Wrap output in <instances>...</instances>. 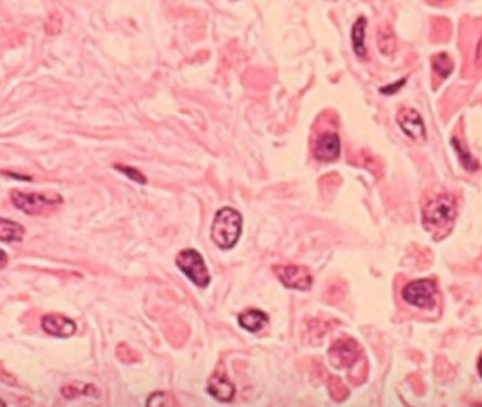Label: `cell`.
Here are the masks:
<instances>
[{
    "label": "cell",
    "instance_id": "cell-1",
    "mask_svg": "<svg viewBox=\"0 0 482 407\" xmlns=\"http://www.w3.org/2000/svg\"><path fill=\"white\" fill-rule=\"evenodd\" d=\"M457 218V202L449 194H438L428 199L423 208V226L434 236L441 239L449 233Z\"/></svg>",
    "mask_w": 482,
    "mask_h": 407
},
{
    "label": "cell",
    "instance_id": "cell-2",
    "mask_svg": "<svg viewBox=\"0 0 482 407\" xmlns=\"http://www.w3.org/2000/svg\"><path fill=\"white\" fill-rule=\"evenodd\" d=\"M242 232V216L233 208H221L213 218L211 237L219 249H232Z\"/></svg>",
    "mask_w": 482,
    "mask_h": 407
},
{
    "label": "cell",
    "instance_id": "cell-3",
    "mask_svg": "<svg viewBox=\"0 0 482 407\" xmlns=\"http://www.w3.org/2000/svg\"><path fill=\"white\" fill-rule=\"evenodd\" d=\"M10 198L20 211L35 216L48 215L62 204V196L57 192H24L13 189Z\"/></svg>",
    "mask_w": 482,
    "mask_h": 407
},
{
    "label": "cell",
    "instance_id": "cell-4",
    "mask_svg": "<svg viewBox=\"0 0 482 407\" xmlns=\"http://www.w3.org/2000/svg\"><path fill=\"white\" fill-rule=\"evenodd\" d=\"M177 267L196 285L206 287L211 281L209 270L204 261L201 253L195 249H184L175 257Z\"/></svg>",
    "mask_w": 482,
    "mask_h": 407
},
{
    "label": "cell",
    "instance_id": "cell-5",
    "mask_svg": "<svg viewBox=\"0 0 482 407\" xmlns=\"http://www.w3.org/2000/svg\"><path fill=\"white\" fill-rule=\"evenodd\" d=\"M437 285L430 278H418L407 283L401 290L403 300L421 309H431L437 302Z\"/></svg>",
    "mask_w": 482,
    "mask_h": 407
},
{
    "label": "cell",
    "instance_id": "cell-6",
    "mask_svg": "<svg viewBox=\"0 0 482 407\" xmlns=\"http://www.w3.org/2000/svg\"><path fill=\"white\" fill-rule=\"evenodd\" d=\"M271 270L287 288L305 291L312 285V273L302 264H274Z\"/></svg>",
    "mask_w": 482,
    "mask_h": 407
},
{
    "label": "cell",
    "instance_id": "cell-7",
    "mask_svg": "<svg viewBox=\"0 0 482 407\" xmlns=\"http://www.w3.org/2000/svg\"><path fill=\"white\" fill-rule=\"evenodd\" d=\"M206 391L218 401L228 403L233 399L236 393V387L228 376L226 366L219 362L218 366L213 369L212 374L208 377L206 382Z\"/></svg>",
    "mask_w": 482,
    "mask_h": 407
},
{
    "label": "cell",
    "instance_id": "cell-8",
    "mask_svg": "<svg viewBox=\"0 0 482 407\" xmlns=\"http://www.w3.org/2000/svg\"><path fill=\"white\" fill-rule=\"evenodd\" d=\"M396 122L401 131L414 143L425 140V126L420 113L413 107H403L396 114Z\"/></svg>",
    "mask_w": 482,
    "mask_h": 407
},
{
    "label": "cell",
    "instance_id": "cell-9",
    "mask_svg": "<svg viewBox=\"0 0 482 407\" xmlns=\"http://www.w3.org/2000/svg\"><path fill=\"white\" fill-rule=\"evenodd\" d=\"M359 353H360L359 345L351 338L336 339L328 350L331 363L336 367H348L353 365L358 360Z\"/></svg>",
    "mask_w": 482,
    "mask_h": 407
},
{
    "label": "cell",
    "instance_id": "cell-10",
    "mask_svg": "<svg viewBox=\"0 0 482 407\" xmlns=\"http://www.w3.org/2000/svg\"><path fill=\"white\" fill-rule=\"evenodd\" d=\"M41 328L51 336L69 338L76 332V324L74 319L64 314L49 312L41 318Z\"/></svg>",
    "mask_w": 482,
    "mask_h": 407
},
{
    "label": "cell",
    "instance_id": "cell-11",
    "mask_svg": "<svg viewBox=\"0 0 482 407\" xmlns=\"http://www.w3.org/2000/svg\"><path fill=\"white\" fill-rule=\"evenodd\" d=\"M312 154L319 161H335L341 154V140L335 131H324L317 136Z\"/></svg>",
    "mask_w": 482,
    "mask_h": 407
},
{
    "label": "cell",
    "instance_id": "cell-12",
    "mask_svg": "<svg viewBox=\"0 0 482 407\" xmlns=\"http://www.w3.org/2000/svg\"><path fill=\"white\" fill-rule=\"evenodd\" d=\"M239 325L249 332H260L269 324V315L257 308H247L237 315Z\"/></svg>",
    "mask_w": 482,
    "mask_h": 407
},
{
    "label": "cell",
    "instance_id": "cell-13",
    "mask_svg": "<svg viewBox=\"0 0 482 407\" xmlns=\"http://www.w3.org/2000/svg\"><path fill=\"white\" fill-rule=\"evenodd\" d=\"M61 394L72 400L79 396H86V397H99V389L92 384V383H82V382H74V383H66L61 387Z\"/></svg>",
    "mask_w": 482,
    "mask_h": 407
},
{
    "label": "cell",
    "instance_id": "cell-14",
    "mask_svg": "<svg viewBox=\"0 0 482 407\" xmlns=\"http://www.w3.org/2000/svg\"><path fill=\"white\" fill-rule=\"evenodd\" d=\"M365 31H366V18L363 16H360L352 25L351 40H352L353 52L362 59L366 58V55H368L366 45H365Z\"/></svg>",
    "mask_w": 482,
    "mask_h": 407
},
{
    "label": "cell",
    "instance_id": "cell-15",
    "mask_svg": "<svg viewBox=\"0 0 482 407\" xmlns=\"http://www.w3.org/2000/svg\"><path fill=\"white\" fill-rule=\"evenodd\" d=\"M163 331L168 343H171L174 348L182 346L189 335L188 326L182 322H171L168 326H164Z\"/></svg>",
    "mask_w": 482,
    "mask_h": 407
},
{
    "label": "cell",
    "instance_id": "cell-16",
    "mask_svg": "<svg viewBox=\"0 0 482 407\" xmlns=\"http://www.w3.org/2000/svg\"><path fill=\"white\" fill-rule=\"evenodd\" d=\"M24 228L14 222L1 218L0 219V237L3 242H20L24 236Z\"/></svg>",
    "mask_w": 482,
    "mask_h": 407
},
{
    "label": "cell",
    "instance_id": "cell-17",
    "mask_svg": "<svg viewBox=\"0 0 482 407\" xmlns=\"http://www.w3.org/2000/svg\"><path fill=\"white\" fill-rule=\"evenodd\" d=\"M433 72L438 79H445L454 69V62L451 57L445 52H438L431 58Z\"/></svg>",
    "mask_w": 482,
    "mask_h": 407
},
{
    "label": "cell",
    "instance_id": "cell-18",
    "mask_svg": "<svg viewBox=\"0 0 482 407\" xmlns=\"http://www.w3.org/2000/svg\"><path fill=\"white\" fill-rule=\"evenodd\" d=\"M451 143H452V147H454L455 153L458 154V158H459L461 164H462L468 171H475V170H478L479 164H478V161L474 158V155L469 153V150L466 148L465 143H464L461 138H458L457 136L452 137Z\"/></svg>",
    "mask_w": 482,
    "mask_h": 407
},
{
    "label": "cell",
    "instance_id": "cell-19",
    "mask_svg": "<svg viewBox=\"0 0 482 407\" xmlns=\"http://www.w3.org/2000/svg\"><path fill=\"white\" fill-rule=\"evenodd\" d=\"M114 353H116V358L122 362V363H126V365H133V363H139L141 362V353L134 349L133 346H130L127 342H119L116 345V349H114Z\"/></svg>",
    "mask_w": 482,
    "mask_h": 407
},
{
    "label": "cell",
    "instance_id": "cell-20",
    "mask_svg": "<svg viewBox=\"0 0 482 407\" xmlns=\"http://www.w3.org/2000/svg\"><path fill=\"white\" fill-rule=\"evenodd\" d=\"M146 407H178V401L172 393L160 390L148 396Z\"/></svg>",
    "mask_w": 482,
    "mask_h": 407
},
{
    "label": "cell",
    "instance_id": "cell-21",
    "mask_svg": "<svg viewBox=\"0 0 482 407\" xmlns=\"http://www.w3.org/2000/svg\"><path fill=\"white\" fill-rule=\"evenodd\" d=\"M377 48L386 55L393 54V51L396 48L394 35L387 25L377 28Z\"/></svg>",
    "mask_w": 482,
    "mask_h": 407
},
{
    "label": "cell",
    "instance_id": "cell-22",
    "mask_svg": "<svg viewBox=\"0 0 482 407\" xmlns=\"http://www.w3.org/2000/svg\"><path fill=\"white\" fill-rule=\"evenodd\" d=\"M114 168H117L120 172H123L124 175H127L130 179L140 182V184H146V177L136 168L129 167V165H122V164H116Z\"/></svg>",
    "mask_w": 482,
    "mask_h": 407
},
{
    "label": "cell",
    "instance_id": "cell-23",
    "mask_svg": "<svg viewBox=\"0 0 482 407\" xmlns=\"http://www.w3.org/2000/svg\"><path fill=\"white\" fill-rule=\"evenodd\" d=\"M475 65L478 68H482V35L478 38L475 45Z\"/></svg>",
    "mask_w": 482,
    "mask_h": 407
},
{
    "label": "cell",
    "instance_id": "cell-24",
    "mask_svg": "<svg viewBox=\"0 0 482 407\" xmlns=\"http://www.w3.org/2000/svg\"><path fill=\"white\" fill-rule=\"evenodd\" d=\"M0 379H1V382L3 383H7V384H13V386H16L17 384V379L11 374V373H8V372H6V367H4V365L1 363V373H0Z\"/></svg>",
    "mask_w": 482,
    "mask_h": 407
},
{
    "label": "cell",
    "instance_id": "cell-25",
    "mask_svg": "<svg viewBox=\"0 0 482 407\" xmlns=\"http://www.w3.org/2000/svg\"><path fill=\"white\" fill-rule=\"evenodd\" d=\"M1 269H4V266H6V261H7V257H6V253L1 250Z\"/></svg>",
    "mask_w": 482,
    "mask_h": 407
},
{
    "label": "cell",
    "instance_id": "cell-26",
    "mask_svg": "<svg viewBox=\"0 0 482 407\" xmlns=\"http://www.w3.org/2000/svg\"><path fill=\"white\" fill-rule=\"evenodd\" d=\"M478 372H479V376L482 377V356L478 360Z\"/></svg>",
    "mask_w": 482,
    "mask_h": 407
},
{
    "label": "cell",
    "instance_id": "cell-27",
    "mask_svg": "<svg viewBox=\"0 0 482 407\" xmlns=\"http://www.w3.org/2000/svg\"><path fill=\"white\" fill-rule=\"evenodd\" d=\"M0 404H1V407H6V403H4V400H1V401H0Z\"/></svg>",
    "mask_w": 482,
    "mask_h": 407
}]
</instances>
